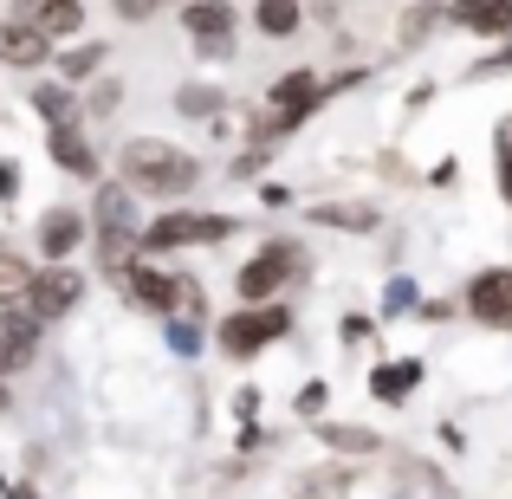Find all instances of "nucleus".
I'll use <instances>...</instances> for the list:
<instances>
[{"instance_id":"nucleus-1","label":"nucleus","mask_w":512,"mask_h":499,"mask_svg":"<svg viewBox=\"0 0 512 499\" xmlns=\"http://www.w3.org/2000/svg\"><path fill=\"white\" fill-rule=\"evenodd\" d=\"M124 175H130V188H150V195H188L201 163L188 150H175V143L137 137V143H124Z\"/></svg>"},{"instance_id":"nucleus-2","label":"nucleus","mask_w":512,"mask_h":499,"mask_svg":"<svg viewBox=\"0 0 512 499\" xmlns=\"http://www.w3.org/2000/svg\"><path fill=\"white\" fill-rule=\"evenodd\" d=\"M286 331H292L286 305H253V312L221 318V350H227V357H253L260 344H273V337H286Z\"/></svg>"},{"instance_id":"nucleus-3","label":"nucleus","mask_w":512,"mask_h":499,"mask_svg":"<svg viewBox=\"0 0 512 499\" xmlns=\"http://www.w3.org/2000/svg\"><path fill=\"white\" fill-rule=\"evenodd\" d=\"M201 240H227L221 214H163V221L143 227L137 247L143 253H175V247H201Z\"/></svg>"},{"instance_id":"nucleus-4","label":"nucleus","mask_w":512,"mask_h":499,"mask_svg":"<svg viewBox=\"0 0 512 499\" xmlns=\"http://www.w3.org/2000/svg\"><path fill=\"white\" fill-rule=\"evenodd\" d=\"M292 266H299V247H292V240H273V247H260L247 266H240V279H234V286H240V299H247V305L273 299V292L292 279Z\"/></svg>"},{"instance_id":"nucleus-5","label":"nucleus","mask_w":512,"mask_h":499,"mask_svg":"<svg viewBox=\"0 0 512 499\" xmlns=\"http://www.w3.org/2000/svg\"><path fill=\"white\" fill-rule=\"evenodd\" d=\"M467 312L493 331H512V273L506 266H493V273H480L474 286H467Z\"/></svg>"},{"instance_id":"nucleus-6","label":"nucleus","mask_w":512,"mask_h":499,"mask_svg":"<svg viewBox=\"0 0 512 499\" xmlns=\"http://www.w3.org/2000/svg\"><path fill=\"white\" fill-rule=\"evenodd\" d=\"M78 292H85V279H78V273H59V266H52V273H39L33 286H26V312H33L39 325H46V318L72 312V305H78Z\"/></svg>"},{"instance_id":"nucleus-7","label":"nucleus","mask_w":512,"mask_h":499,"mask_svg":"<svg viewBox=\"0 0 512 499\" xmlns=\"http://www.w3.org/2000/svg\"><path fill=\"white\" fill-rule=\"evenodd\" d=\"M318 98H325L318 72H286V78L273 85V111H279V124H299V117H312V111H318Z\"/></svg>"},{"instance_id":"nucleus-8","label":"nucleus","mask_w":512,"mask_h":499,"mask_svg":"<svg viewBox=\"0 0 512 499\" xmlns=\"http://www.w3.org/2000/svg\"><path fill=\"white\" fill-rule=\"evenodd\" d=\"M124 286H130V299H137L143 305V312H175V279L169 273H156V266H137V260H130L124 266Z\"/></svg>"},{"instance_id":"nucleus-9","label":"nucleus","mask_w":512,"mask_h":499,"mask_svg":"<svg viewBox=\"0 0 512 499\" xmlns=\"http://www.w3.org/2000/svg\"><path fill=\"white\" fill-rule=\"evenodd\" d=\"M454 26H467V33H512V0H461V7L448 13Z\"/></svg>"},{"instance_id":"nucleus-10","label":"nucleus","mask_w":512,"mask_h":499,"mask_svg":"<svg viewBox=\"0 0 512 499\" xmlns=\"http://www.w3.org/2000/svg\"><path fill=\"white\" fill-rule=\"evenodd\" d=\"M33 344H39V318L33 312H13L7 325H0V370H20V363L33 357Z\"/></svg>"},{"instance_id":"nucleus-11","label":"nucleus","mask_w":512,"mask_h":499,"mask_svg":"<svg viewBox=\"0 0 512 499\" xmlns=\"http://www.w3.org/2000/svg\"><path fill=\"white\" fill-rule=\"evenodd\" d=\"M52 163L65 175H98V156H91V143L78 137V124H52Z\"/></svg>"},{"instance_id":"nucleus-12","label":"nucleus","mask_w":512,"mask_h":499,"mask_svg":"<svg viewBox=\"0 0 512 499\" xmlns=\"http://www.w3.org/2000/svg\"><path fill=\"white\" fill-rule=\"evenodd\" d=\"M0 59L7 65H39V59H52V39L39 33V26H0Z\"/></svg>"},{"instance_id":"nucleus-13","label":"nucleus","mask_w":512,"mask_h":499,"mask_svg":"<svg viewBox=\"0 0 512 499\" xmlns=\"http://www.w3.org/2000/svg\"><path fill=\"white\" fill-rule=\"evenodd\" d=\"M182 20H188L195 39H234V7H227V0H195Z\"/></svg>"},{"instance_id":"nucleus-14","label":"nucleus","mask_w":512,"mask_h":499,"mask_svg":"<svg viewBox=\"0 0 512 499\" xmlns=\"http://www.w3.org/2000/svg\"><path fill=\"white\" fill-rule=\"evenodd\" d=\"M78 240H85V221H78L72 208H59L46 227H39V253H46V260H65V253H72Z\"/></svg>"},{"instance_id":"nucleus-15","label":"nucleus","mask_w":512,"mask_h":499,"mask_svg":"<svg viewBox=\"0 0 512 499\" xmlns=\"http://www.w3.org/2000/svg\"><path fill=\"white\" fill-rule=\"evenodd\" d=\"M415 383H422V363H415V357H396V363H383V370L370 376L376 402H402V396H409Z\"/></svg>"},{"instance_id":"nucleus-16","label":"nucleus","mask_w":512,"mask_h":499,"mask_svg":"<svg viewBox=\"0 0 512 499\" xmlns=\"http://www.w3.org/2000/svg\"><path fill=\"white\" fill-rule=\"evenodd\" d=\"M33 26L46 39H65V33H78V26H85V7H78V0H39V7H33Z\"/></svg>"},{"instance_id":"nucleus-17","label":"nucleus","mask_w":512,"mask_h":499,"mask_svg":"<svg viewBox=\"0 0 512 499\" xmlns=\"http://www.w3.org/2000/svg\"><path fill=\"white\" fill-rule=\"evenodd\" d=\"M253 20H260L266 39H286V33H299V0H260Z\"/></svg>"},{"instance_id":"nucleus-18","label":"nucleus","mask_w":512,"mask_h":499,"mask_svg":"<svg viewBox=\"0 0 512 499\" xmlns=\"http://www.w3.org/2000/svg\"><path fill=\"white\" fill-rule=\"evenodd\" d=\"M344 493H350L344 467H318L312 480H299V499H344Z\"/></svg>"},{"instance_id":"nucleus-19","label":"nucleus","mask_w":512,"mask_h":499,"mask_svg":"<svg viewBox=\"0 0 512 499\" xmlns=\"http://www.w3.org/2000/svg\"><path fill=\"white\" fill-rule=\"evenodd\" d=\"M91 214H98V234H104V227H130V195L104 182V188H98V208H91Z\"/></svg>"},{"instance_id":"nucleus-20","label":"nucleus","mask_w":512,"mask_h":499,"mask_svg":"<svg viewBox=\"0 0 512 499\" xmlns=\"http://www.w3.org/2000/svg\"><path fill=\"white\" fill-rule=\"evenodd\" d=\"M318 435H325L338 454H370V448H376V435H370V428H338V422H318Z\"/></svg>"},{"instance_id":"nucleus-21","label":"nucleus","mask_w":512,"mask_h":499,"mask_svg":"<svg viewBox=\"0 0 512 499\" xmlns=\"http://www.w3.org/2000/svg\"><path fill=\"white\" fill-rule=\"evenodd\" d=\"M33 104H39V117H46V124H72V91H65V85H39Z\"/></svg>"},{"instance_id":"nucleus-22","label":"nucleus","mask_w":512,"mask_h":499,"mask_svg":"<svg viewBox=\"0 0 512 499\" xmlns=\"http://www.w3.org/2000/svg\"><path fill=\"white\" fill-rule=\"evenodd\" d=\"M175 111H182V117H214V111H221V91H208V85H182V91H175Z\"/></svg>"},{"instance_id":"nucleus-23","label":"nucleus","mask_w":512,"mask_h":499,"mask_svg":"<svg viewBox=\"0 0 512 499\" xmlns=\"http://www.w3.org/2000/svg\"><path fill=\"white\" fill-rule=\"evenodd\" d=\"M26 286H33V273H26V260H20V253H0V305H7V299H20Z\"/></svg>"},{"instance_id":"nucleus-24","label":"nucleus","mask_w":512,"mask_h":499,"mask_svg":"<svg viewBox=\"0 0 512 499\" xmlns=\"http://www.w3.org/2000/svg\"><path fill=\"white\" fill-rule=\"evenodd\" d=\"M98 59H104V46H72V52H59V72L65 78H91V72H98Z\"/></svg>"},{"instance_id":"nucleus-25","label":"nucleus","mask_w":512,"mask_h":499,"mask_svg":"<svg viewBox=\"0 0 512 499\" xmlns=\"http://www.w3.org/2000/svg\"><path fill=\"white\" fill-rule=\"evenodd\" d=\"M169 350H175V357H195V350H201V325H195V318H175V325H169Z\"/></svg>"},{"instance_id":"nucleus-26","label":"nucleus","mask_w":512,"mask_h":499,"mask_svg":"<svg viewBox=\"0 0 512 499\" xmlns=\"http://www.w3.org/2000/svg\"><path fill=\"white\" fill-rule=\"evenodd\" d=\"M318 221H331V227H357V234H363V227H376V214H370V208H318Z\"/></svg>"},{"instance_id":"nucleus-27","label":"nucleus","mask_w":512,"mask_h":499,"mask_svg":"<svg viewBox=\"0 0 512 499\" xmlns=\"http://www.w3.org/2000/svg\"><path fill=\"white\" fill-rule=\"evenodd\" d=\"M299 415H325V383H305L299 389Z\"/></svg>"},{"instance_id":"nucleus-28","label":"nucleus","mask_w":512,"mask_h":499,"mask_svg":"<svg viewBox=\"0 0 512 499\" xmlns=\"http://www.w3.org/2000/svg\"><path fill=\"white\" fill-rule=\"evenodd\" d=\"M493 156H500V163H512V117H506L500 130H493Z\"/></svg>"},{"instance_id":"nucleus-29","label":"nucleus","mask_w":512,"mask_h":499,"mask_svg":"<svg viewBox=\"0 0 512 499\" xmlns=\"http://www.w3.org/2000/svg\"><path fill=\"white\" fill-rule=\"evenodd\" d=\"M117 13H124V20H150L156 0H117Z\"/></svg>"},{"instance_id":"nucleus-30","label":"nucleus","mask_w":512,"mask_h":499,"mask_svg":"<svg viewBox=\"0 0 512 499\" xmlns=\"http://www.w3.org/2000/svg\"><path fill=\"white\" fill-rule=\"evenodd\" d=\"M117 98H124V91H117V78H111V85H98V91H91V111H111Z\"/></svg>"},{"instance_id":"nucleus-31","label":"nucleus","mask_w":512,"mask_h":499,"mask_svg":"<svg viewBox=\"0 0 512 499\" xmlns=\"http://www.w3.org/2000/svg\"><path fill=\"white\" fill-rule=\"evenodd\" d=\"M402 305H415V286H409V279H396V286H389V312H402Z\"/></svg>"},{"instance_id":"nucleus-32","label":"nucleus","mask_w":512,"mask_h":499,"mask_svg":"<svg viewBox=\"0 0 512 499\" xmlns=\"http://www.w3.org/2000/svg\"><path fill=\"white\" fill-rule=\"evenodd\" d=\"M13 195H20V169L0 163V201H13Z\"/></svg>"},{"instance_id":"nucleus-33","label":"nucleus","mask_w":512,"mask_h":499,"mask_svg":"<svg viewBox=\"0 0 512 499\" xmlns=\"http://www.w3.org/2000/svg\"><path fill=\"white\" fill-rule=\"evenodd\" d=\"M500 195L512 201V163H500Z\"/></svg>"},{"instance_id":"nucleus-34","label":"nucleus","mask_w":512,"mask_h":499,"mask_svg":"<svg viewBox=\"0 0 512 499\" xmlns=\"http://www.w3.org/2000/svg\"><path fill=\"white\" fill-rule=\"evenodd\" d=\"M0 415H7V383H0Z\"/></svg>"}]
</instances>
